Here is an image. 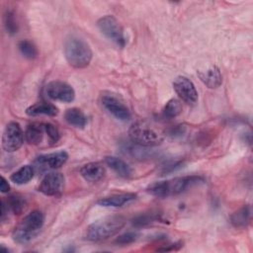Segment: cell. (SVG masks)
I'll return each mask as SVG.
<instances>
[{
  "label": "cell",
  "instance_id": "cell-1",
  "mask_svg": "<svg viewBox=\"0 0 253 253\" xmlns=\"http://www.w3.org/2000/svg\"><path fill=\"white\" fill-rule=\"evenodd\" d=\"M126 224V218L122 215H112L91 223L85 232V238L89 241L106 240L117 234Z\"/></svg>",
  "mask_w": 253,
  "mask_h": 253
},
{
  "label": "cell",
  "instance_id": "cell-2",
  "mask_svg": "<svg viewBox=\"0 0 253 253\" xmlns=\"http://www.w3.org/2000/svg\"><path fill=\"white\" fill-rule=\"evenodd\" d=\"M64 55L67 62L74 68H84L92 59V50L82 39L71 36L64 42Z\"/></svg>",
  "mask_w": 253,
  "mask_h": 253
},
{
  "label": "cell",
  "instance_id": "cell-3",
  "mask_svg": "<svg viewBox=\"0 0 253 253\" xmlns=\"http://www.w3.org/2000/svg\"><path fill=\"white\" fill-rule=\"evenodd\" d=\"M202 181L199 176H184L167 181L155 182L147 187V192L157 198H166L185 191L193 184Z\"/></svg>",
  "mask_w": 253,
  "mask_h": 253
},
{
  "label": "cell",
  "instance_id": "cell-4",
  "mask_svg": "<svg viewBox=\"0 0 253 253\" xmlns=\"http://www.w3.org/2000/svg\"><path fill=\"white\" fill-rule=\"evenodd\" d=\"M128 136L133 143L140 146H155L164 139L163 132L145 121L132 124L128 129Z\"/></svg>",
  "mask_w": 253,
  "mask_h": 253
},
{
  "label": "cell",
  "instance_id": "cell-5",
  "mask_svg": "<svg viewBox=\"0 0 253 253\" xmlns=\"http://www.w3.org/2000/svg\"><path fill=\"white\" fill-rule=\"evenodd\" d=\"M44 221L43 213L41 211H33L28 213L13 231V239L20 244L31 241L40 231Z\"/></svg>",
  "mask_w": 253,
  "mask_h": 253
},
{
  "label": "cell",
  "instance_id": "cell-6",
  "mask_svg": "<svg viewBox=\"0 0 253 253\" xmlns=\"http://www.w3.org/2000/svg\"><path fill=\"white\" fill-rule=\"evenodd\" d=\"M97 25L100 31L102 32V34L105 35L109 40L115 42L121 46H124L126 44L124 30L121 24L118 22V20L114 16L107 15L102 17L98 21Z\"/></svg>",
  "mask_w": 253,
  "mask_h": 253
},
{
  "label": "cell",
  "instance_id": "cell-7",
  "mask_svg": "<svg viewBox=\"0 0 253 253\" xmlns=\"http://www.w3.org/2000/svg\"><path fill=\"white\" fill-rule=\"evenodd\" d=\"M24 133L20 125L16 122L9 123L2 135V147L7 152L18 150L24 142Z\"/></svg>",
  "mask_w": 253,
  "mask_h": 253
},
{
  "label": "cell",
  "instance_id": "cell-8",
  "mask_svg": "<svg viewBox=\"0 0 253 253\" xmlns=\"http://www.w3.org/2000/svg\"><path fill=\"white\" fill-rule=\"evenodd\" d=\"M102 106L115 118L121 121H127L130 119V112L127 107L120 100L117 96L113 94H103L101 96Z\"/></svg>",
  "mask_w": 253,
  "mask_h": 253
},
{
  "label": "cell",
  "instance_id": "cell-9",
  "mask_svg": "<svg viewBox=\"0 0 253 253\" xmlns=\"http://www.w3.org/2000/svg\"><path fill=\"white\" fill-rule=\"evenodd\" d=\"M45 94L48 98L64 103L72 102L75 98L73 88L62 81H51L45 87Z\"/></svg>",
  "mask_w": 253,
  "mask_h": 253
},
{
  "label": "cell",
  "instance_id": "cell-10",
  "mask_svg": "<svg viewBox=\"0 0 253 253\" xmlns=\"http://www.w3.org/2000/svg\"><path fill=\"white\" fill-rule=\"evenodd\" d=\"M173 88L176 94L185 103L195 105L198 102L199 96L194 83L185 76L177 77L173 82Z\"/></svg>",
  "mask_w": 253,
  "mask_h": 253
},
{
  "label": "cell",
  "instance_id": "cell-11",
  "mask_svg": "<svg viewBox=\"0 0 253 253\" xmlns=\"http://www.w3.org/2000/svg\"><path fill=\"white\" fill-rule=\"evenodd\" d=\"M64 189V176L59 172L46 174L40 186L39 191L45 196H59Z\"/></svg>",
  "mask_w": 253,
  "mask_h": 253
},
{
  "label": "cell",
  "instance_id": "cell-12",
  "mask_svg": "<svg viewBox=\"0 0 253 253\" xmlns=\"http://www.w3.org/2000/svg\"><path fill=\"white\" fill-rule=\"evenodd\" d=\"M68 159V154L66 151H56L44 155H41L37 159V163L40 167L44 166L45 168L57 169L61 167Z\"/></svg>",
  "mask_w": 253,
  "mask_h": 253
},
{
  "label": "cell",
  "instance_id": "cell-13",
  "mask_svg": "<svg viewBox=\"0 0 253 253\" xmlns=\"http://www.w3.org/2000/svg\"><path fill=\"white\" fill-rule=\"evenodd\" d=\"M198 76L201 81L211 89H215L219 87L222 83V76L220 70L215 65H212L204 71H199Z\"/></svg>",
  "mask_w": 253,
  "mask_h": 253
},
{
  "label": "cell",
  "instance_id": "cell-14",
  "mask_svg": "<svg viewBox=\"0 0 253 253\" xmlns=\"http://www.w3.org/2000/svg\"><path fill=\"white\" fill-rule=\"evenodd\" d=\"M105 168L99 162H90L83 165L80 169L81 176L88 182H98L105 176Z\"/></svg>",
  "mask_w": 253,
  "mask_h": 253
},
{
  "label": "cell",
  "instance_id": "cell-15",
  "mask_svg": "<svg viewBox=\"0 0 253 253\" xmlns=\"http://www.w3.org/2000/svg\"><path fill=\"white\" fill-rule=\"evenodd\" d=\"M44 134H46L44 124L34 123L28 126L25 131V138L28 143L39 145L43 140Z\"/></svg>",
  "mask_w": 253,
  "mask_h": 253
},
{
  "label": "cell",
  "instance_id": "cell-16",
  "mask_svg": "<svg viewBox=\"0 0 253 253\" xmlns=\"http://www.w3.org/2000/svg\"><path fill=\"white\" fill-rule=\"evenodd\" d=\"M105 162L111 169H113L119 176L123 178H128L132 174V169L130 166L121 158L116 156H107L105 158Z\"/></svg>",
  "mask_w": 253,
  "mask_h": 253
},
{
  "label": "cell",
  "instance_id": "cell-17",
  "mask_svg": "<svg viewBox=\"0 0 253 253\" xmlns=\"http://www.w3.org/2000/svg\"><path fill=\"white\" fill-rule=\"evenodd\" d=\"M136 198V195L133 193H125L114 195L111 197L103 198L99 200L97 203L102 207H122L125 204L133 201Z\"/></svg>",
  "mask_w": 253,
  "mask_h": 253
},
{
  "label": "cell",
  "instance_id": "cell-18",
  "mask_svg": "<svg viewBox=\"0 0 253 253\" xmlns=\"http://www.w3.org/2000/svg\"><path fill=\"white\" fill-rule=\"evenodd\" d=\"M230 222L236 228H244L248 225L251 219V208L243 206L230 215Z\"/></svg>",
  "mask_w": 253,
  "mask_h": 253
},
{
  "label": "cell",
  "instance_id": "cell-19",
  "mask_svg": "<svg viewBox=\"0 0 253 253\" xmlns=\"http://www.w3.org/2000/svg\"><path fill=\"white\" fill-rule=\"evenodd\" d=\"M26 114L31 117L39 115H47V116H56L58 114V109L50 103L47 102H39L30 106L26 110Z\"/></svg>",
  "mask_w": 253,
  "mask_h": 253
},
{
  "label": "cell",
  "instance_id": "cell-20",
  "mask_svg": "<svg viewBox=\"0 0 253 253\" xmlns=\"http://www.w3.org/2000/svg\"><path fill=\"white\" fill-rule=\"evenodd\" d=\"M64 119L69 125L78 128H83L87 124V117L78 108L67 109L64 113Z\"/></svg>",
  "mask_w": 253,
  "mask_h": 253
},
{
  "label": "cell",
  "instance_id": "cell-21",
  "mask_svg": "<svg viewBox=\"0 0 253 253\" xmlns=\"http://www.w3.org/2000/svg\"><path fill=\"white\" fill-rule=\"evenodd\" d=\"M34 176V167L31 165H25L21 167L19 170L14 172L10 179L12 182L18 185L28 183Z\"/></svg>",
  "mask_w": 253,
  "mask_h": 253
},
{
  "label": "cell",
  "instance_id": "cell-22",
  "mask_svg": "<svg viewBox=\"0 0 253 253\" xmlns=\"http://www.w3.org/2000/svg\"><path fill=\"white\" fill-rule=\"evenodd\" d=\"M181 112H182V105L180 101L177 99L169 100L163 109L164 117L169 119L177 117L178 115L181 114Z\"/></svg>",
  "mask_w": 253,
  "mask_h": 253
},
{
  "label": "cell",
  "instance_id": "cell-23",
  "mask_svg": "<svg viewBox=\"0 0 253 253\" xmlns=\"http://www.w3.org/2000/svg\"><path fill=\"white\" fill-rule=\"evenodd\" d=\"M18 47H19V50L21 51V53L27 58L33 59V58L37 57V55H38V49H37L36 45L28 40L20 41L18 42Z\"/></svg>",
  "mask_w": 253,
  "mask_h": 253
},
{
  "label": "cell",
  "instance_id": "cell-24",
  "mask_svg": "<svg viewBox=\"0 0 253 253\" xmlns=\"http://www.w3.org/2000/svg\"><path fill=\"white\" fill-rule=\"evenodd\" d=\"M7 205L15 214H20L26 208L25 200L19 196L9 197V199L7 201Z\"/></svg>",
  "mask_w": 253,
  "mask_h": 253
},
{
  "label": "cell",
  "instance_id": "cell-25",
  "mask_svg": "<svg viewBox=\"0 0 253 253\" xmlns=\"http://www.w3.org/2000/svg\"><path fill=\"white\" fill-rule=\"evenodd\" d=\"M5 27H6L7 32L11 35L16 34L18 31V27H17L16 21L14 18V14L11 11H8L5 14Z\"/></svg>",
  "mask_w": 253,
  "mask_h": 253
},
{
  "label": "cell",
  "instance_id": "cell-26",
  "mask_svg": "<svg viewBox=\"0 0 253 253\" xmlns=\"http://www.w3.org/2000/svg\"><path fill=\"white\" fill-rule=\"evenodd\" d=\"M44 126H45V132H46L48 141L50 143L57 142L58 139H59V131H58L57 127L54 126L53 125L49 124V123L44 124Z\"/></svg>",
  "mask_w": 253,
  "mask_h": 253
},
{
  "label": "cell",
  "instance_id": "cell-27",
  "mask_svg": "<svg viewBox=\"0 0 253 253\" xmlns=\"http://www.w3.org/2000/svg\"><path fill=\"white\" fill-rule=\"evenodd\" d=\"M137 238V234L135 232H126L116 239V243L118 244H129L132 243Z\"/></svg>",
  "mask_w": 253,
  "mask_h": 253
},
{
  "label": "cell",
  "instance_id": "cell-28",
  "mask_svg": "<svg viewBox=\"0 0 253 253\" xmlns=\"http://www.w3.org/2000/svg\"><path fill=\"white\" fill-rule=\"evenodd\" d=\"M151 220L152 218L149 215H139L135 219H133V224L136 226H143L145 224L150 223Z\"/></svg>",
  "mask_w": 253,
  "mask_h": 253
},
{
  "label": "cell",
  "instance_id": "cell-29",
  "mask_svg": "<svg viewBox=\"0 0 253 253\" xmlns=\"http://www.w3.org/2000/svg\"><path fill=\"white\" fill-rule=\"evenodd\" d=\"M9 190H10V185H9V183L7 182V180H6L3 176H1L0 191H1L2 193H8V192H9Z\"/></svg>",
  "mask_w": 253,
  "mask_h": 253
}]
</instances>
